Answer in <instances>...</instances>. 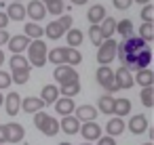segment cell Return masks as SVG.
<instances>
[{
	"mask_svg": "<svg viewBox=\"0 0 154 145\" xmlns=\"http://www.w3.org/2000/svg\"><path fill=\"white\" fill-rule=\"evenodd\" d=\"M28 63L30 65H34V67H42L45 63H47V44L40 40V38H34V40H30V44H28Z\"/></svg>",
	"mask_w": 154,
	"mask_h": 145,
	"instance_id": "cell-1",
	"label": "cell"
},
{
	"mask_svg": "<svg viewBox=\"0 0 154 145\" xmlns=\"http://www.w3.org/2000/svg\"><path fill=\"white\" fill-rule=\"evenodd\" d=\"M116 46H118V42L114 38H106L97 46V63L99 65H110L116 57Z\"/></svg>",
	"mask_w": 154,
	"mask_h": 145,
	"instance_id": "cell-2",
	"label": "cell"
},
{
	"mask_svg": "<svg viewBox=\"0 0 154 145\" xmlns=\"http://www.w3.org/2000/svg\"><path fill=\"white\" fill-rule=\"evenodd\" d=\"M95 78H97V84L103 86L106 93H116L118 90V86L114 82V72H112L110 65H99L97 72H95Z\"/></svg>",
	"mask_w": 154,
	"mask_h": 145,
	"instance_id": "cell-3",
	"label": "cell"
},
{
	"mask_svg": "<svg viewBox=\"0 0 154 145\" xmlns=\"http://www.w3.org/2000/svg\"><path fill=\"white\" fill-rule=\"evenodd\" d=\"M143 46H146V40L131 34L120 46H116V55H120V57H122V55H135V53H139Z\"/></svg>",
	"mask_w": 154,
	"mask_h": 145,
	"instance_id": "cell-4",
	"label": "cell"
},
{
	"mask_svg": "<svg viewBox=\"0 0 154 145\" xmlns=\"http://www.w3.org/2000/svg\"><path fill=\"white\" fill-rule=\"evenodd\" d=\"M78 132L85 137V141H97L101 137V126L95 120H87V122H80Z\"/></svg>",
	"mask_w": 154,
	"mask_h": 145,
	"instance_id": "cell-5",
	"label": "cell"
},
{
	"mask_svg": "<svg viewBox=\"0 0 154 145\" xmlns=\"http://www.w3.org/2000/svg\"><path fill=\"white\" fill-rule=\"evenodd\" d=\"M114 82H116L118 90H120V88H131V86L135 84L133 74H131V70H129L127 65H122V67H118V70L114 72Z\"/></svg>",
	"mask_w": 154,
	"mask_h": 145,
	"instance_id": "cell-6",
	"label": "cell"
},
{
	"mask_svg": "<svg viewBox=\"0 0 154 145\" xmlns=\"http://www.w3.org/2000/svg\"><path fill=\"white\" fill-rule=\"evenodd\" d=\"M53 76H55V80H57L59 84H61V82H68V80H78V72H76L72 65H68V63H59V65L55 67Z\"/></svg>",
	"mask_w": 154,
	"mask_h": 145,
	"instance_id": "cell-7",
	"label": "cell"
},
{
	"mask_svg": "<svg viewBox=\"0 0 154 145\" xmlns=\"http://www.w3.org/2000/svg\"><path fill=\"white\" fill-rule=\"evenodd\" d=\"M26 17H30L32 21H40L47 17V9L42 0H32V2L26 7Z\"/></svg>",
	"mask_w": 154,
	"mask_h": 145,
	"instance_id": "cell-8",
	"label": "cell"
},
{
	"mask_svg": "<svg viewBox=\"0 0 154 145\" xmlns=\"http://www.w3.org/2000/svg\"><path fill=\"white\" fill-rule=\"evenodd\" d=\"M5 128H7V143H19V141H23L26 128H23L21 124L9 122V124H5Z\"/></svg>",
	"mask_w": 154,
	"mask_h": 145,
	"instance_id": "cell-9",
	"label": "cell"
},
{
	"mask_svg": "<svg viewBox=\"0 0 154 145\" xmlns=\"http://www.w3.org/2000/svg\"><path fill=\"white\" fill-rule=\"evenodd\" d=\"M78 128H80V120L72 114L63 116V120L59 122V130H63L66 135H78Z\"/></svg>",
	"mask_w": 154,
	"mask_h": 145,
	"instance_id": "cell-10",
	"label": "cell"
},
{
	"mask_svg": "<svg viewBox=\"0 0 154 145\" xmlns=\"http://www.w3.org/2000/svg\"><path fill=\"white\" fill-rule=\"evenodd\" d=\"M30 40L32 38H28L26 34H17V36H11L9 40H7V44H9V49H11V53H23L26 49H28V44H30Z\"/></svg>",
	"mask_w": 154,
	"mask_h": 145,
	"instance_id": "cell-11",
	"label": "cell"
},
{
	"mask_svg": "<svg viewBox=\"0 0 154 145\" xmlns=\"http://www.w3.org/2000/svg\"><path fill=\"white\" fill-rule=\"evenodd\" d=\"M2 103H5V109L9 116H17L19 107H21V97H19V93H9Z\"/></svg>",
	"mask_w": 154,
	"mask_h": 145,
	"instance_id": "cell-12",
	"label": "cell"
},
{
	"mask_svg": "<svg viewBox=\"0 0 154 145\" xmlns=\"http://www.w3.org/2000/svg\"><path fill=\"white\" fill-rule=\"evenodd\" d=\"M129 130L133 135H143L148 130V118L143 114H137V116H131L129 120Z\"/></svg>",
	"mask_w": 154,
	"mask_h": 145,
	"instance_id": "cell-13",
	"label": "cell"
},
{
	"mask_svg": "<svg viewBox=\"0 0 154 145\" xmlns=\"http://www.w3.org/2000/svg\"><path fill=\"white\" fill-rule=\"evenodd\" d=\"M74 97H57L55 99V111L59 114V116H68V114H72L74 111Z\"/></svg>",
	"mask_w": 154,
	"mask_h": 145,
	"instance_id": "cell-14",
	"label": "cell"
},
{
	"mask_svg": "<svg viewBox=\"0 0 154 145\" xmlns=\"http://www.w3.org/2000/svg\"><path fill=\"white\" fill-rule=\"evenodd\" d=\"M7 17H9V21H21V19H26V7L15 0V2H11L7 7Z\"/></svg>",
	"mask_w": 154,
	"mask_h": 145,
	"instance_id": "cell-15",
	"label": "cell"
},
{
	"mask_svg": "<svg viewBox=\"0 0 154 145\" xmlns=\"http://www.w3.org/2000/svg\"><path fill=\"white\" fill-rule=\"evenodd\" d=\"M42 107H45V101H42L40 97H26V99H21V109H23L26 114L40 111Z\"/></svg>",
	"mask_w": 154,
	"mask_h": 145,
	"instance_id": "cell-16",
	"label": "cell"
},
{
	"mask_svg": "<svg viewBox=\"0 0 154 145\" xmlns=\"http://www.w3.org/2000/svg\"><path fill=\"white\" fill-rule=\"evenodd\" d=\"M30 70L32 65H23V67H11V80L15 84H26L30 80Z\"/></svg>",
	"mask_w": 154,
	"mask_h": 145,
	"instance_id": "cell-17",
	"label": "cell"
},
{
	"mask_svg": "<svg viewBox=\"0 0 154 145\" xmlns=\"http://www.w3.org/2000/svg\"><path fill=\"white\" fill-rule=\"evenodd\" d=\"M97 111H101L103 116H112V111H114V97H112V93L101 95L97 99Z\"/></svg>",
	"mask_w": 154,
	"mask_h": 145,
	"instance_id": "cell-18",
	"label": "cell"
},
{
	"mask_svg": "<svg viewBox=\"0 0 154 145\" xmlns=\"http://www.w3.org/2000/svg\"><path fill=\"white\" fill-rule=\"evenodd\" d=\"M57 88H59V95H63V97H76L80 93V82L78 80H68V82H61Z\"/></svg>",
	"mask_w": 154,
	"mask_h": 145,
	"instance_id": "cell-19",
	"label": "cell"
},
{
	"mask_svg": "<svg viewBox=\"0 0 154 145\" xmlns=\"http://www.w3.org/2000/svg\"><path fill=\"white\" fill-rule=\"evenodd\" d=\"M76 111V118L80 122H87V120H95L97 118V107L93 105H80V107H74Z\"/></svg>",
	"mask_w": 154,
	"mask_h": 145,
	"instance_id": "cell-20",
	"label": "cell"
},
{
	"mask_svg": "<svg viewBox=\"0 0 154 145\" xmlns=\"http://www.w3.org/2000/svg\"><path fill=\"white\" fill-rule=\"evenodd\" d=\"M106 132L110 135V137H118V135H122L125 132V122H122V118H110L108 120V124H106Z\"/></svg>",
	"mask_w": 154,
	"mask_h": 145,
	"instance_id": "cell-21",
	"label": "cell"
},
{
	"mask_svg": "<svg viewBox=\"0 0 154 145\" xmlns=\"http://www.w3.org/2000/svg\"><path fill=\"white\" fill-rule=\"evenodd\" d=\"M99 30H101L103 40H106V38H112V36L116 34V19H114V17H103L101 23H99Z\"/></svg>",
	"mask_w": 154,
	"mask_h": 145,
	"instance_id": "cell-22",
	"label": "cell"
},
{
	"mask_svg": "<svg viewBox=\"0 0 154 145\" xmlns=\"http://www.w3.org/2000/svg\"><path fill=\"white\" fill-rule=\"evenodd\" d=\"M80 61H82V55H80L78 49H74V46H66V49H63V63H68V65H78Z\"/></svg>",
	"mask_w": 154,
	"mask_h": 145,
	"instance_id": "cell-23",
	"label": "cell"
},
{
	"mask_svg": "<svg viewBox=\"0 0 154 145\" xmlns=\"http://www.w3.org/2000/svg\"><path fill=\"white\" fill-rule=\"evenodd\" d=\"M133 80L139 86H152L154 84V74L148 67H141V70H137V76H133Z\"/></svg>",
	"mask_w": 154,
	"mask_h": 145,
	"instance_id": "cell-24",
	"label": "cell"
},
{
	"mask_svg": "<svg viewBox=\"0 0 154 145\" xmlns=\"http://www.w3.org/2000/svg\"><path fill=\"white\" fill-rule=\"evenodd\" d=\"M57 97H59V88L55 84H47L42 88V93H40V99L45 101V105H53Z\"/></svg>",
	"mask_w": 154,
	"mask_h": 145,
	"instance_id": "cell-25",
	"label": "cell"
},
{
	"mask_svg": "<svg viewBox=\"0 0 154 145\" xmlns=\"http://www.w3.org/2000/svg\"><path fill=\"white\" fill-rule=\"evenodd\" d=\"M108 13H106V7L103 4H93L91 9H89V13H87V19L91 21V23H101V19L106 17Z\"/></svg>",
	"mask_w": 154,
	"mask_h": 145,
	"instance_id": "cell-26",
	"label": "cell"
},
{
	"mask_svg": "<svg viewBox=\"0 0 154 145\" xmlns=\"http://www.w3.org/2000/svg\"><path fill=\"white\" fill-rule=\"evenodd\" d=\"M129 114H131V101L129 99H114V111H112V116L122 118V116H129Z\"/></svg>",
	"mask_w": 154,
	"mask_h": 145,
	"instance_id": "cell-27",
	"label": "cell"
},
{
	"mask_svg": "<svg viewBox=\"0 0 154 145\" xmlns=\"http://www.w3.org/2000/svg\"><path fill=\"white\" fill-rule=\"evenodd\" d=\"M63 36L68 38V46H74V49H78L82 44V40H85V34L80 30H74V28H70Z\"/></svg>",
	"mask_w": 154,
	"mask_h": 145,
	"instance_id": "cell-28",
	"label": "cell"
},
{
	"mask_svg": "<svg viewBox=\"0 0 154 145\" xmlns=\"http://www.w3.org/2000/svg\"><path fill=\"white\" fill-rule=\"evenodd\" d=\"M150 61H152V53H150V49H141L137 55H135V72L137 70H141V67H148L150 65Z\"/></svg>",
	"mask_w": 154,
	"mask_h": 145,
	"instance_id": "cell-29",
	"label": "cell"
},
{
	"mask_svg": "<svg viewBox=\"0 0 154 145\" xmlns=\"http://www.w3.org/2000/svg\"><path fill=\"white\" fill-rule=\"evenodd\" d=\"M40 132H45L47 137H55V135L59 132V122H57L53 116H49V118L45 120V124L40 126Z\"/></svg>",
	"mask_w": 154,
	"mask_h": 145,
	"instance_id": "cell-30",
	"label": "cell"
},
{
	"mask_svg": "<svg viewBox=\"0 0 154 145\" xmlns=\"http://www.w3.org/2000/svg\"><path fill=\"white\" fill-rule=\"evenodd\" d=\"M45 34H47V36H49L51 40H59V38H61V36L66 34V30H63V28L59 25V21H51V23H49V25L45 28Z\"/></svg>",
	"mask_w": 154,
	"mask_h": 145,
	"instance_id": "cell-31",
	"label": "cell"
},
{
	"mask_svg": "<svg viewBox=\"0 0 154 145\" xmlns=\"http://www.w3.org/2000/svg\"><path fill=\"white\" fill-rule=\"evenodd\" d=\"M137 36L143 38L146 42H152V40H154V23H152V21H143L141 28H139V34H137Z\"/></svg>",
	"mask_w": 154,
	"mask_h": 145,
	"instance_id": "cell-32",
	"label": "cell"
},
{
	"mask_svg": "<svg viewBox=\"0 0 154 145\" xmlns=\"http://www.w3.org/2000/svg\"><path fill=\"white\" fill-rule=\"evenodd\" d=\"M116 32L125 38H129L133 34V21L131 19H122V21H116Z\"/></svg>",
	"mask_w": 154,
	"mask_h": 145,
	"instance_id": "cell-33",
	"label": "cell"
},
{
	"mask_svg": "<svg viewBox=\"0 0 154 145\" xmlns=\"http://www.w3.org/2000/svg\"><path fill=\"white\" fill-rule=\"evenodd\" d=\"M23 32H26V36H28V38H32V40H34V38H40V36L45 34V30L38 25V21L26 23V30H23Z\"/></svg>",
	"mask_w": 154,
	"mask_h": 145,
	"instance_id": "cell-34",
	"label": "cell"
},
{
	"mask_svg": "<svg viewBox=\"0 0 154 145\" xmlns=\"http://www.w3.org/2000/svg\"><path fill=\"white\" fill-rule=\"evenodd\" d=\"M89 40L95 44V46H99L101 42H103V36H101V30H99V23H91V28H89Z\"/></svg>",
	"mask_w": 154,
	"mask_h": 145,
	"instance_id": "cell-35",
	"label": "cell"
},
{
	"mask_svg": "<svg viewBox=\"0 0 154 145\" xmlns=\"http://www.w3.org/2000/svg\"><path fill=\"white\" fill-rule=\"evenodd\" d=\"M45 9H47V13H51V15H61V13H63V0H47V2H45Z\"/></svg>",
	"mask_w": 154,
	"mask_h": 145,
	"instance_id": "cell-36",
	"label": "cell"
},
{
	"mask_svg": "<svg viewBox=\"0 0 154 145\" xmlns=\"http://www.w3.org/2000/svg\"><path fill=\"white\" fill-rule=\"evenodd\" d=\"M47 61H51L53 65L63 63V49H53V51H47Z\"/></svg>",
	"mask_w": 154,
	"mask_h": 145,
	"instance_id": "cell-37",
	"label": "cell"
},
{
	"mask_svg": "<svg viewBox=\"0 0 154 145\" xmlns=\"http://www.w3.org/2000/svg\"><path fill=\"white\" fill-rule=\"evenodd\" d=\"M143 90H141V103L146 105V107H152L154 105V88L152 86H141Z\"/></svg>",
	"mask_w": 154,
	"mask_h": 145,
	"instance_id": "cell-38",
	"label": "cell"
},
{
	"mask_svg": "<svg viewBox=\"0 0 154 145\" xmlns=\"http://www.w3.org/2000/svg\"><path fill=\"white\" fill-rule=\"evenodd\" d=\"M23 65H30L28 59H26L21 53H13V57H11V67H23Z\"/></svg>",
	"mask_w": 154,
	"mask_h": 145,
	"instance_id": "cell-39",
	"label": "cell"
},
{
	"mask_svg": "<svg viewBox=\"0 0 154 145\" xmlns=\"http://www.w3.org/2000/svg\"><path fill=\"white\" fill-rule=\"evenodd\" d=\"M11 84H13V80H11V74H9V72H0V90L9 88Z\"/></svg>",
	"mask_w": 154,
	"mask_h": 145,
	"instance_id": "cell-40",
	"label": "cell"
},
{
	"mask_svg": "<svg viewBox=\"0 0 154 145\" xmlns=\"http://www.w3.org/2000/svg\"><path fill=\"white\" fill-rule=\"evenodd\" d=\"M141 19L143 21H154V7L148 2L146 7H143V11H141Z\"/></svg>",
	"mask_w": 154,
	"mask_h": 145,
	"instance_id": "cell-41",
	"label": "cell"
},
{
	"mask_svg": "<svg viewBox=\"0 0 154 145\" xmlns=\"http://www.w3.org/2000/svg\"><path fill=\"white\" fill-rule=\"evenodd\" d=\"M57 21H59V25H61V28H63L66 32H68V30L72 28V23H74V19H72V15H61V17L57 19Z\"/></svg>",
	"mask_w": 154,
	"mask_h": 145,
	"instance_id": "cell-42",
	"label": "cell"
},
{
	"mask_svg": "<svg viewBox=\"0 0 154 145\" xmlns=\"http://www.w3.org/2000/svg\"><path fill=\"white\" fill-rule=\"evenodd\" d=\"M114 2V7L118 9V11H127L131 4H133V0H112Z\"/></svg>",
	"mask_w": 154,
	"mask_h": 145,
	"instance_id": "cell-43",
	"label": "cell"
},
{
	"mask_svg": "<svg viewBox=\"0 0 154 145\" xmlns=\"http://www.w3.org/2000/svg\"><path fill=\"white\" fill-rule=\"evenodd\" d=\"M97 145H116V139L114 137H110V135H101L99 139H97Z\"/></svg>",
	"mask_w": 154,
	"mask_h": 145,
	"instance_id": "cell-44",
	"label": "cell"
},
{
	"mask_svg": "<svg viewBox=\"0 0 154 145\" xmlns=\"http://www.w3.org/2000/svg\"><path fill=\"white\" fill-rule=\"evenodd\" d=\"M9 25V17H7V13H0V30H5Z\"/></svg>",
	"mask_w": 154,
	"mask_h": 145,
	"instance_id": "cell-45",
	"label": "cell"
},
{
	"mask_svg": "<svg viewBox=\"0 0 154 145\" xmlns=\"http://www.w3.org/2000/svg\"><path fill=\"white\" fill-rule=\"evenodd\" d=\"M11 36H9V32H5V30H0V46L2 44H7V40H9Z\"/></svg>",
	"mask_w": 154,
	"mask_h": 145,
	"instance_id": "cell-46",
	"label": "cell"
},
{
	"mask_svg": "<svg viewBox=\"0 0 154 145\" xmlns=\"http://www.w3.org/2000/svg\"><path fill=\"white\" fill-rule=\"evenodd\" d=\"M0 143H7V128H5V124H0Z\"/></svg>",
	"mask_w": 154,
	"mask_h": 145,
	"instance_id": "cell-47",
	"label": "cell"
},
{
	"mask_svg": "<svg viewBox=\"0 0 154 145\" xmlns=\"http://www.w3.org/2000/svg\"><path fill=\"white\" fill-rule=\"evenodd\" d=\"M70 2H72V4H78V7H80V4H87V0H70Z\"/></svg>",
	"mask_w": 154,
	"mask_h": 145,
	"instance_id": "cell-48",
	"label": "cell"
},
{
	"mask_svg": "<svg viewBox=\"0 0 154 145\" xmlns=\"http://www.w3.org/2000/svg\"><path fill=\"white\" fill-rule=\"evenodd\" d=\"M133 2H139V4H148L150 0H133Z\"/></svg>",
	"mask_w": 154,
	"mask_h": 145,
	"instance_id": "cell-49",
	"label": "cell"
},
{
	"mask_svg": "<svg viewBox=\"0 0 154 145\" xmlns=\"http://www.w3.org/2000/svg\"><path fill=\"white\" fill-rule=\"evenodd\" d=\"M2 63H5V53L0 51V65H2Z\"/></svg>",
	"mask_w": 154,
	"mask_h": 145,
	"instance_id": "cell-50",
	"label": "cell"
},
{
	"mask_svg": "<svg viewBox=\"0 0 154 145\" xmlns=\"http://www.w3.org/2000/svg\"><path fill=\"white\" fill-rule=\"evenodd\" d=\"M2 101H5V97H2V90H0V105H2Z\"/></svg>",
	"mask_w": 154,
	"mask_h": 145,
	"instance_id": "cell-51",
	"label": "cell"
},
{
	"mask_svg": "<svg viewBox=\"0 0 154 145\" xmlns=\"http://www.w3.org/2000/svg\"><path fill=\"white\" fill-rule=\"evenodd\" d=\"M80 145H91V141H85V143H80Z\"/></svg>",
	"mask_w": 154,
	"mask_h": 145,
	"instance_id": "cell-52",
	"label": "cell"
},
{
	"mask_svg": "<svg viewBox=\"0 0 154 145\" xmlns=\"http://www.w3.org/2000/svg\"><path fill=\"white\" fill-rule=\"evenodd\" d=\"M59 145H70V143H59Z\"/></svg>",
	"mask_w": 154,
	"mask_h": 145,
	"instance_id": "cell-53",
	"label": "cell"
},
{
	"mask_svg": "<svg viewBox=\"0 0 154 145\" xmlns=\"http://www.w3.org/2000/svg\"><path fill=\"white\" fill-rule=\"evenodd\" d=\"M143 145H152V143H143Z\"/></svg>",
	"mask_w": 154,
	"mask_h": 145,
	"instance_id": "cell-54",
	"label": "cell"
},
{
	"mask_svg": "<svg viewBox=\"0 0 154 145\" xmlns=\"http://www.w3.org/2000/svg\"><path fill=\"white\" fill-rule=\"evenodd\" d=\"M0 145H7V143H0Z\"/></svg>",
	"mask_w": 154,
	"mask_h": 145,
	"instance_id": "cell-55",
	"label": "cell"
},
{
	"mask_svg": "<svg viewBox=\"0 0 154 145\" xmlns=\"http://www.w3.org/2000/svg\"><path fill=\"white\" fill-rule=\"evenodd\" d=\"M0 2H5V0H0Z\"/></svg>",
	"mask_w": 154,
	"mask_h": 145,
	"instance_id": "cell-56",
	"label": "cell"
},
{
	"mask_svg": "<svg viewBox=\"0 0 154 145\" xmlns=\"http://www.w3.org/2000/svg\"><path fill=\"white\" fill-rule=\"evenodd\" d=\"M42 2H47V0H42Z\"/></svg>",
	"mask_w": 154,
	"mask_h": 145,
	"instance_id": "cell-57",
	"label": "cell"
},
{
	"mask_svg": "<svg viewBox=\"0 0 154 145\" xmlns=\"http://www.w3.org/2000/svg\"><path fill=\"white\" fill-rule=\"evenodd\" d=\"M17 2H21V0H17Z\"/></svg>",
	"mask_w": 154,
	"mask_h": 145,
	"instance_id": "cell-58",
	"label": "cell"
},
{
	"mask_svg": "<svg viewBox=\"0 0 154 145\" xmlns=\"http://www.w3.org/2000/svg\"><path fill=\"white\" fill-rule=\"evenodd\" d=\"M28 145H30V143H28Z\"/></svg>",
	"mask_w": 154,
	"mask_h": 145,
	"instance_id": "cell-59",
	"label": "cell"
}]
</instances>
